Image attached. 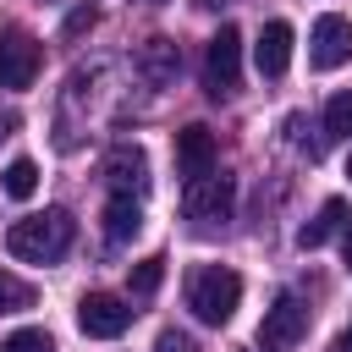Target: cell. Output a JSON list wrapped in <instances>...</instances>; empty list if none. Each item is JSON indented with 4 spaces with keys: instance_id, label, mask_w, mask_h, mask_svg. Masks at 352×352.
<instances>
[{
    "instance_id": "9",
    "label": "cell",
    "mask_w": 352,
    "mask_h": 352,
    "mask_svg": "<svg viewBox=\"0 0 352 352\" xmlns=\"http://www.w3.org/2000/svg\"><path fill=\"white\" fill-rule=\"evenodd\" d=\"M104 182H110V192L143 198L148 192V160H143V148H116L104 160Z\"/></svg>"
},
{
    "instance_id": "6",
    "label": "cell",
    "mask_w": 352,
    "mask_h": 352,
    "mask_svg": "<svg viewBox=\"0 0 352 352\" xmlns=\"http://www.w3.org/2000/svg\"><path fill=\"white\" fill-rule=\"evenodd\" d=\"M308 336V302L297 292H280L270 308H264V324H258V341L264 346H297Z\"/></svg>"
},
{
    "instance_id": "26",
    "label": "cell",
    "mask_w": 352,
    "mask_h": 352,
    "mask_svg": "<svg viewBox=\"0 0 352 352\" xmlns=\"http://www.w3.org/2000/svg\"><path fill=\"white\" fill-rule=\"evenodd\" d=\"M236 352H258V346H236Z\"/></svg>"
},
{
    "instance_id": "4",
    "label": "cell",
    "mask_w": 352,
    "mask_h": 352,
    "mask_svg": "<svg viewBox=\"0 0 352 352\" xmlns=\"http://www.w3.org/2000/svg\"><path fill=\"white\" fill-rule=\"evenodd\" d=\"M231 204H236V182H231V176H220V170L187 176V192H182V209H187V220H204V226H214V220H226V214H231Z\"/></svg>"
},
{
    "instance_id": "14",
    "label": "cell",
    "mask_w": 352,
    "mask_h": 352,
    "mask_svg": "<svg viewBox=\"0 0 352 352\" xmlns=\"http://www.w3.org/2000/svg\"><path fill=\"white\" fill-rule=\"evenodd\" d=\"M176 66H182L176 44H170V38H148V50H143V72H148L154 82H170V77H176Z\"/></svg>"
},
{
    "instance_id": "12",
    "label": "cell",
    "mask_w": 352,
    "mask_h": 352,
    "mask_svg": "<svg viewBox=\"0 0 352 352\" xmlns=\"http://www.w3.org/2000/svg\"><path fill=\"white\" fill-rule=\"evenodd\" d=\"M138 231H143V198L110 192V204H104V236L110 242H132Z\"/></svg>"
},
{
    "instance_id": "13",
    "label": "cell",
    "mask_w": 352,
    "mask_h": 352,
    "mask_svg": "<svg viewBox=\"0 0 352 352\" xmlns=\"http://www.w3.org/2000/svg\"><path fill=\"white\" fill-rule=\"evenodd\" d=\"M341 226H346V204H341V198H330V204H324V209H319V214L297 231V248H302V253H314V248H324Z\"/></svg>"
},
{
    "instance_id": "16",
    "label": "cell",
    "mask_w": 352,
    "mask_h": 352,
    "mask_svg": "<svg viewBox=\"0 0 352 352\" xmlns=\"http://www.w3.org/2000/svg\"><path fill=\"white\" fill-rule=\"evenodd\" d=\"M160 280H165V258H160V253H154V258H138V264H132V275H126L132 297H154V292H160Z\"/></svg>"
},
{
    "instance_id": "21",
    "label": "cell",
    "mask_w": 352,
    "mask_h": 352,
    "mask_svg": "<svg viewBox=\"0 0 352 352\" xmlns=\"http://www.w3.org/2000/svg\"><path fill=\"white\" fill-rule=\"evenodd\" d=\"M154 352H198V341L187 330H160L154 336Z\"/></svg>"
},
{
    "instance_id": "19",
    "label": "cell",
    "mask_w": 352,
    "mask_h": 352,
    "mask_svg": "<svg viewBox=\"0 0 352 352\" xmlns=\"http://www.w3.org/2000/svg\"><path fill=\"white\" fill-rule=\"evenodd\" d=\"M0 352H55V341H50V330H11L6 341H0Z\"/></svg>"
},
{
    "instance_id": "17",
    "label": "cell",
    "mask_w": 352,
    "mask_h": 352,
    "mask_svg": "<svg viewBox=\"0 0 352 352\" xmlns=\"http://www.w3.org/2000/svg\"><path fill=\"white\" fill-rule=\"evenodd\" d=\"M324 132H330V138H352V88H346V94H330V104H324Z\"/></svg>"
},
{
    "instance_id": "2",
    "label": "cell",
    "mask_w": 352,
    "mask_h": 352,
    "mask_svg": "<svg viewBox=\"0 0 352 352\" xmlns=\"http://www.w3.org/2000/svg\"><path fill=\"white\" fill-rule=\"evenodd\" d=\"M236 302H242V275H236V270H226V264H198V270L187 275V308H192L204 324H231Z\"/></svg>"
},
{
    "instance_id": "18",
    "label": "cell",
    "mask_w": 352,
    "mask_h": 352,
    "mask_svg": "<svg viewBox=\"0 0 352 352\" xmlns=\"http://www.w3.org/2000/svg\"><path fill=\"white\" fill-rule=\"evenodd\" d=\"M22 308H33V286L16 280L11 270H0V314H22Z\"/></svg>"
},
{
    "instance_id": "10",
    "label": "cell",
    "mask_w": 352,
    "mask_h": 352,
    "mask_svg": "<svg viewBox=\"0 0 352 352\" xmlns=\"http://www.w3.org/2000/svg\"><path fill=\"white\" fill-rule=\"evenodd\" d=\"M253 60H258L264 77H280L292 66V22H264V33L253 44Z\"/></svg>"
},
{
    "instance_id": "15",
    "label": "cell",
    "mask_w": 352,
    "mask_h": 352,
    "mask_svg": "<svg viewBox=\"0 0 352 352\" xmlns=\"http://www.w3.org/2000/svg\"><path fill=\"white\" fill-rule=\"evenodd\" d=\"M0 187H6V198H33L38 192V165L33 160H11L6 176H0Z\"/></svg>"
},
{
    "instance_id": "7",
    "label": "cell",
    "mask_w": 352,
    "mask_h": 352,
    "mask_svg": "<svg viewBox=\"0 0 352 352\" xmlns=\"http://www.w3.org/2000/svg\"><path fill=\"white\" fill-rule=\"evenodd\" d=\"M308 60H314L319 72L346 66V60H352V22L336 16V11H324V16L314 22V33H308Z\"/></svg>"
},
{
    "instance_id": "22",
    "label": "cell",
    "mask_w": 352,
    "mask_h": 352,
    "mask_svg": "<svg viewBox=\"0 0 352 352\" xmlns=\"http://www.w3.org/2000/svg\"><path fill=\"white\" fill-rule=\"evenodd\" d=\"M336 352H352V324L341 330V341H336Z\"/></svg>"
},
{
    "instance_id": "5",
    "label": "cell",
    "mask_w": 352,
    "mask_h": 352,
    "mask_svg": "<svg viewBox=\"0 0 352 352\" xmlns=\"http://www.w3.org/2000/svg\"><path fill=\"white\" fill-rule=\"evenodd\" d=\"M126 324H132V308L116 292H88L77 302V330L94 341H116V336H126Z\"/></svg>"
},
{
    "instance_id": "23",
    "label": "cell",
    "mask_w": 352,
    "mask_h": 352,
    "mask_svg": "<svg viewBox=\"0 0 352 352\" xmlns=\"http://www.w3.org/2000/svg\"><path fill=\"white\" fill-rule=\"evenodd\" d=\"M341 253H346V270H352V220H346V242H341Z\"/></svg>"
},
{
    "instance_id": "3",
    "label": "cell",
    "mask_w": 352,
    "mask_h": 352,
    "mask_svg": "<svg viewBox=\"0 0 352 352\" xmlns=\"http://www.w3.org/2000/svg\"><path fill=\"white\" fill-rule=\"evenodd\" d=\"M236 82H242V33L226 22L204 50V88H209V99H226V94H236Z\"/></svg>"
},
{
    "instance_id": "24",
    "label": "cell",
    "mask_w": 352,
    "mask_h": 352,
    "mask_svg": "<svg viewBox=\"0 0 352 352\" xmlns=\"http://www.w3.org/2000/svg\"><path fill=\"white\" fill-rule=\"evenodd\" d=\"M11 126H16V121H11V116H0V138H11Z\"/></svg>"
},
{
    "instance_id": "8",
    "label": "cell",
    "mask_w": 352,
    "mask_h": 352,
    "mask_svg": "<svg viewBox=\"0 0 352 352\" xmlns=\"http://www.w3.org/2000/svg\"><path fill=\"white\" fill-rule=\"evenodd\" d=\"M38 66H44V50L28 33H0V88H11V94L33 88Z\"/></svg>"
},
{
    "instance_id": "20",
    "label": "cell",
    "mask_w": 352,
    "mask_h": 352,
    "mask_svg": "<svg viewBox=\"0 0 352 352\" xmlns=\"http://www.w3.org/2000/svg\"><path fill=\"white\" fill-rule=\"evenodd\" d=\"M94 22H99V11H94V6H77V11H72V16L60 22V38H82V33H88Z\"/></svg>"
},
{
    "instance_id": "25",
    "label": "cell",
    "mask_w": 352,
    "mask_h": 352,
    "mask_svg": "<svg viewBox=\"0 0 352 352\" xmlns=\"http://www.w3.org/2000/svg\"><path fill=\"white\" fill-rule=\"evenodd\" d=\"M198 6H220V0H198Z\"/></svg>"
},
{
    "instance_id": "11",
    "label": "cell",
    "mask_w": 352,
    "mask_h": 352,
    "mask_svg": "<svg viewBox=\"0 0 352 352\" xmlns=\"http://www.w3.org/2000/svg\"><path fill=\"white\" fill-rule=\"evenodd\" d=\"M176 165H182V176L214 170V138H209V126H182L176 132Z\"/></svg>"
},
{
    "instance_id": "1",
    "label": "cell",
    "mask_w": 352,
    "mask_h": 352,
    "mask_svg": "<svg viewBox=\"0 0 352 352\" xmlns=\"http://www.w3.org/2000/svg\"><path fill=\"white\" fill-rule=\"evenodd\" d=\"M72 236H77L72 214L66 209H44V214H28V220H11L6 253L22 258V264H55V258H66Z\"/></svg>"
}]
</instances>
